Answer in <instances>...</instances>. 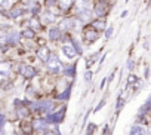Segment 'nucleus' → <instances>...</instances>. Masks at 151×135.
<instances>
[{
	"instance_id": "b1692460",
	"label": "nucleus",
	"mask_w": 151,
	"mask_h": 135,
	"mask_svg": "<svg viewBox=\"0 0 151 135\" xmlns=\"http://www.w3.org/2000/svg\"><path fill=\"white\" fill-rule=\"evenodd\" d=\"M22 14H24V9H19V8H18V9H12V11H11V18L15 19V18L21 17Z\"/></svg>"
},
{
	"instance_id": "7c9ffc66",
	"label": "nucleus",
	"mask_w": 151,
	"mask_h": 135,
	"mask_svg": "<svg viewBox=\"0 0 151 135\" xmlns=\"http://www.w3.org/2000/svg\"><path fill=\"white\" fill-rule=\"evenodd\" d=\"M133 65H135L133 59H129V61L126 62V70H127V71H132V70H133Z\"/></svg>"
},
{
	"instance_id": "f704fd0d",
	"label": "nucleus",
	"mask_w": 151,
	"mask_h": 135,
	"mask_svg": "<svg viewBox=\"0 0 151 135\" xmlns=\"http://www.w3.org/2000/svg\"><path fill=\"white\" fill-rule=\"evenodd\" d=\"M113 27H110V28H107V33H105V39H110L111 37V34H113Z\"/></svg>"
},
{
	"instance_id": "c756f323",
	"label": "nucleus",
	"mask_w": 151,
	"mask_h": 135,
	"mask_svg": "<svg viewBox=\"0 0 151 135\" xmlns=\"http://www.w3.org/2000/svg\"><path fill=\"white\" fill-rule=\"evenodd\" d=\"M6 40H8V34L5 31H0V45L6 43Z\"/></svg>"
},
{
	"instance_id": "bb28decb",
	"label": "nucleus",
	"mask_w": 151,
	"mask_h": 135,
	"mask_svg": "<svg viewBox=\"0 0 151 135\" xmlns=\"http://www.w3.org/2000/svg\"><path fill=\"white\" fill-rule=\"evenodd\" d=\"M34 34H36V33H34V30H30V28L22 31V36H24V37H27V39H33V37H34Z\"/></svg>"
},
{
	"instance_id": "c9c22d12",
	"label": "nucleus",
	"mask_w": 151,
	"mask_h": 135,
	"mask_svg": "<svg viewBox=\"0 0 151 135\" xmlns=\"http://www.w3.org/2000/svg\"><path fill=\"white\" fill-rule=\"evenodd\" d=\"M0 6L8 8V6H9V0H0Z\"/></svg>"
},
{
	"instance_id": "2eb2a0df",
	"label": "nucleus",
	"mask_w": 151,
	"mask_h": 135,
	"mask_svg": "<svg viewBox=\"0 0 151 135\" xmlns=\"http://www.w3.org/2000/svg\"><path fill=\"white\" fill-rule=\"evenodd\" d=\"M107 11H108V9H107V3L104 2V0H98V3L95 5V12H96L98 15H104Z\"/></svg>"
},
{
	"instance_id": "a211bd4d",
	"label": "nucleus",
	"mask_w": 151,
	"mask_h": 135,
	"mask_svg": "<svg viewBox=\"0 0 151 135\" xmlns=\"http://www.w3.org/2000/svg\"><path fill=\"white\" fill-rule=\"evenodd\" d=\"M11 73V64L2 62L0 64V76H8Z\"/></svg>"
},
{
	"instance_id": "6e6552de",
	"label": "nucleus",
	"mask_w": 151,
	"mask_h": 135,
	"mask_svg": "<svg viewBox=\"0 0 151 135\" xmlns=\"http://www.w3.org/2000/svg\"><path fill=\"white\" fill-rule=\"evenodd\" d=\"M89 0H76V11H77V14L89 12Z\"/></svg>"
},
{
	"instance_id": "5701e85b",
	"label": "nucleus",
	"mask_w": 151,
	"mask_h": 135,
	"mask_svg": "<svg viewBox=\"0 0 151 135\" xmlns=\"http://www.w3.org/2000/svg\"><path fill=\"white\" fill-rule=\"evenodd\" d=\"M89 18H91V12H83V14H79V21H80L82 24L88 22V21H89Z\"/></svg>"
},
{
	"instance_id": "1a4fd4ad",
	"label": "nucleus",
	"mask_w": 151,
	"mask_h": 135,
	"mask_svg": "<svg viewBox=\"0 0 151 135\" xmlns=\"http://www.w3.org/2000/svg\"><path fill=\"white\" fill-rule=\"evenodd\" d=\"M73 25H74V19H71V18H65V19H62V21L59 22L58 28H59L61 31H70V30L73 28Z\"/></svg>"
},
{
	"instance_id": "4468645a",
	"label": "nucleus",
	"mask_w": 151,
	"mask_h": 135,
	"mask_svg": "<svg viewBox=\"0 0 151 135\" xmlns=\"http://www.w3.org/2000/svg\"><path fill=\"white\" fill-rule=\"evenodd\" d=\"M50 55H52V53L49 52V49H47L46 46H42V48L37 51V56H39L42 61H45V62L49 59V56H50Z\"/></svg>"
},
{
	"instance_id": "ea45409f",
	"label": "nucleus",
	"mask_w": 151,
	"mask_h": 135,
	"mask_svg": "<svg viewBox=\"0 0 151 135\" xmlns=\"http://www.w3.org/2000/svg\"><path fill=\"white\" fill-rule=\"evenodd\" d=\"M0 28H2V25H0Z\"/></svg>"
},
{
	"instance_id": "7ed1b4c3",
	"label": "nucleus",
	"mask_w": 151,
	"mask_h": 135,
	"mask_svg": "<svg viewBox=\"0 0 151 135\" xmlns=\"http://www.w3.org/2000/svg\"><path fill=\"white\" fill-rule=\"evenodd\" d=\"M46 67H47V70H49L50 73H53V74L62 71V64H61L59 58H58L56 55H53V53H52V55L49 56V59L46 61Z\"/></svg>"
},
{
	"instance_id": "2f4dec72",
	"label": "nucleus",
	"mask_w": 151,
	"mask_h": 135,
	"mask_svg": "<svg viewBox=\"0 0 151 135\" xmlns=\"http://www.w3.org/2000/svg\"><path fill=\"white\" fill-rule=\"evenodd\" d=\"M91 80H92V71H86V73H85V82L89 83Z\"/></svg>"
},
{
	"instance_id": "9d476101",
	"label": "nucleus",
	"mask_w": 151,
	"mask_h": 135,
	"mask_svg": "<svg viewBox=\"0 0 151 135\" xmlns=\"http://www.w3.org/2000/svg\"><path fill=\"white\" fill-rule=\"evenodd\" d=\"M19 37H21V34H19L18 31L12 30V31L8 33V40H6V43H8V45H17V43H19Z\"/></svg>"
},
{
	"instance_id": "6ab92c4d",
	"label": "nucleus",
	"mask_w": 151,
	"mask_h": 135,
	"mask_svg": "<svg viewBox=\"0 0 151 135\" xmlns=\"http://www.w3.org/2000/svg\"><path fill=\"white\" fill-rule=\"evenodd\" d=\"M70 97H71V88H67L62 94H58V97H56V98H58L59 101H64V103H65V101H68V100H70Z\"/></svg>"
},
{
	"instance_id": "20e7f679",
	"label": "nucleus",
	"mask_w": 151,
	"mask_h": 135,
	"mask_svg": "<svg viewBox=\"0 0 151 135\" xmlns=\"http://www.w3.org/2000/svg\"><path fill=\"white\" fill-rule=\"evenodd\" d=\"M31 126H33V129H34V131L47 132V131H49V126H52V125L46 120V117H37V119H34V120H33Z\"/></svg>"
},
{
	"instance_id": "4c0bfd02",
	"label": "nucleus",
	"mask_w": 151,
	"mask_h": 135,
	"mask_svg": "<svg viewBox=\"0 0 151 135\" xmlns=\"http://www.w3.org/2000/svg\"><path fill=\"white\" fill-rule=\"evenodd\" d=\"M31 12H33V14H37V12H39V8H37V6H34V8L31 9Z\"/></svg>"
},
{
	"instance_id": "f8f14e48",
	"label": "nucleus",
	"mask_w": 151,
	"mask_h": 135,
	"mask_svg": "<svg viewBox=\"0 0 151 135\" xmlns=\"http://www.w3.org/2000/svg\"><path fill=\"white\" fill-rule=\"evenodd\" d=\"M62 52H64V55L68 59H73L76 55H77V52H76V49L73 48V45H64L62 46Z\"/></svg>"
},
{
	"instance_id": "58836bf2",
	"label": "nucleus",
	"mask_w": 151,
	"mask_h": 135,
	"mask_svg": "<svg viewBox=\"0 0 151 135\" xmlns=\"http://www.w3.org/2000/svg\"><path fill=\"white\" fill-rule=\"evenodd\" d=\"M147 132H148V135H151V125L148 126V131H147Z\"/></svg>"
},
{
	"instance_id": "4be33fe9",
	"label": "nucleus",
	"mask_w": 151,
	"mask_h": 135,
	"mask_svg": "<svg viewBox=\"0 0 151 135\" xmlns=\"http://www.w3.org/2000/svg\"><path fill=\"white\" fill-rule=\"evenodd\" d=\"M70 40H71V45H73V48L76 49V52H77V53H82V52H83V49H82V46L79 45V42H77V40H76L74 37H71Z\"/></svg>"
},
{
	"instance_id": "f257e3e1",
	"label": "nucleus",
	"mask_w": 151,
	"mask_h": 135,
	"mask_svg": "<svg viewBox=\"0 0 151 135\" xmlns=\"http://www.w3.org/2000/svg\"><path fill=\"white\" fill-rule=\"evenodd\" d=\"M30 110L39 114H50L55 111V103L53 101H37V103H30Z\"/></svg>"
},
{
	"instance_id": "f3484780",
	"label": "nucleus",
	"mask_w": 151,
	"mask_h": 135,
	"mask_svg": "<svg viewBox=\"0 0 151 135\" xmlns=\"http://www.w3.org/2000/svg\"><path fill=\"white\" fill-rule=\"evenodd\" d=\"M56 5H58L62 11H67V9H70V6L73 5V0H56Z\"/></svg>"
},
{
	"instance_id": "e433bc0d",
	"label": "nucleus",
	"mask_w": 151,
	"mask_h": 135,
	"mask_svg": "<svg viewBox=\"0 0 151 135\" xmlns=\"http://www.w3.org/2000/svg\"><path fill=\"white\" fill-rule=\"evenodd\" d=\"M31 27H34V28H39L40 25H39V22H37L36 19H33V21H31Z\"/></svg>"
},
{
	"instance_id": "9b49d317",
	"label": "nucleus",
	"mask_w": 151,
	"mask_h": 135,
	"mask_svg": "<svg viewBox=\"0 0 151 135\" xmlns=\"http://www.w3.org/2000/svg\"><path fill=\"white\" fill-rule=\"evenodd\" d=\"M129 135H148V132L144 129V126L135 123V125H132V128L129 131Z\"/></svg>"
},
{
	"instance_id": "ddd939ff",
	"label": "nucleus",
	"mask_w": 151,
	"mask_h": 135,
	"mask_svg": "<svg viewBox=\"0 0 151 135\" xmlns=\"http://www.w3.org/2000/svg\"><path fill=\"white\" fill-rule=\"evenodd\" d=\"M105 27H107V19H95V21L92 22V28L96 30L98 33H99V31H104Z\"/></svg>"
},
{
	"instance_id": "cd10ccee",
	"label": "nucleus",
	"mask_w": 151,
	"mask_h": 135,
	"mask_svg": "<svg viewBox=\"0 0 151 135\" xmlns=\"http://www.w3.org/2000/svg\"><path fill=\"white\" fill-rule=\"evenodd\" d=\"M45 135H61V132H59V129H58V125H53V129L45 132Z\"/></svg>"
},
{
	"instance_id": "f03ea898",
	"label": "nucleus",
	"mask_w": 151,
	"mask_h": 135,
	"mask_svg": "<svg viewBox=\"0 0 151 135\" xmlns=\"http://www.w3.org/2000/svg\"><path fill=\"white\" fill-rule=\"evenodd\" d=\"M65 111H67V105H62L59 110H55L53 113H50V114H47V116H45L46 117V120L53 126V125H59L64 119H65Z\"/></svg>"
},
{
	"instance_id": "39448f33",
	"label": "nucleus",
	"mask_w": 151,
	"mask_h": 135,
	"mask_svg": "<svg viewBox=\"0 0 151 135\" xmlns=\"http://www.w3.org/2000/svg\"><path fill=\"white\" fill-rule=\"evenodd\" d=\"M148 113H151V95L147 98V101L142 104V107H139V110H138V119H144Z\"/></svg>"
},
{
	"instance_id": "412c9836",
	"label": "nucleus",
	"mask_w": 151,
	"mask_h": 135,
	"mask_svg": "<svg viewBox=\"0 0 151 135\" xmlns=\"http://www.w3.org/2000/svg\"><path fill=\"white\" fill-rule=\"evenodd\" d=\"M96 126H98L96 123L89 122V123H88V126H86V131H85V132H86V135H93V134L96 132Z\"/></svg>"
},
{
	"instance_id": "dca6fc26",
	"label": "nucleus",
	"mask_w": 151,
	"mask_h": 135,
	"mask_svg": "<svg viewBox=\"0 0 151 135\" xmlns=\"http://www.w3.org/2000/svg\"><path fill=\"white\" fill-rule=\"evenodd\" d=\"M61 33H62V31H61L58 27H53V28L49 30V39H50L52 42H56V40L61 39Z\"/></svg>"
},
{
	"instance_id": "aec40b11",
	"label": "nucleus",
	"mask_w": 151,
	"mask_h": 135,
	"mask_svg": "<svg viewBox=\"0 0 151 135\" xmlns=\"http://www.w3.org/2000/svg\"><path fill=\"white\" fill-rule=\"evenodd\" d=\"M64 73H65L67 76H70V77H76V64L65 67V69H64Z\"/></svg>"
},
{
	"instance_id": "72a5a7b5",
	"label": "nucleus",
	"mask_w": 151,
	"mask_h": 135,
	"mask_svg": "<svg viewBox=\"0 0 151 135\" xmlns=\"http://www.w3.org/2000/svg\"><path fill=\"white\" fill-rule=\"evenodd\" d=\"M5 122H6V117H5V114H0V129H2V128L5 126Z\"/></svg>"
},
{
	"instance_id": "a878e982",
	"label": "nucleus",
	"mask_w": 151,
	"mask_h": 135,
	"mask_svg": "<svg viewBox=\"0 0 151 135\" xmlns=\"http://www.w3.org/2000/svg\"><path fill=\"white\" fill-rule=\"evenodd\" d=\"M43 18H45V19H43L45 22H53V21H55V15L50 14V12H46V14L43 15Z\"/></svg>"
},
{
	"instance_id": "423d86ee",
	"label": "nucleus",
	"mask_w": 151,
	"mask_h": 135,
	"mask_svg": "<svg viewBox=\"0 0 151 135\" xmlns=\"http://www.w3.org/2000/svg\"><path fill=\"white\" fill-rule=\"evenodd\" d=\"M18 71L25 77V79H33L34 76H36V70L33 69V67H30V65H25V64H21L19 65V69H18Z\"/></svg>"
},
{
	"instance_id": "c85d7f7f",
	"label": "nucleus",
	"mask_w": 151,
	"mask_h": 135,
	"mask_svg": "<svg viewBox=\"0 0 151 135\" xmlns=\"http://www.w3.org/2000/svg\"><path fill=\"white\" fill-rule=\"evenodd\" d=\"M105 104H107V100H105V98H102V100L99 101V104L95 107V110H93V111H95V113H98V111H99V110H101V108L105 105Z\"/></svg>"
},
{
	"instance_id": "393cba45",
	"label": "nucleus",
	"mask_w": 151,
	"mask_h": 135,
	"mask_svg": "<svg viewBox=\"0 0 151 135\" xmlns=\"http://www.w3.org/2000/svg\"><path fill=\"white\" fill-rule=\"evenodd\" d=\"M98 55H99V52H95V53H92V55L88 58V61H86V65H88V67H91V65H92V62H95V61L98 59Z\"/></svg>"
},
{
	"instance_id": "473e14b6",
	"label": "nucleus",
	"mask_w": 151,
	"mask_h": 135,
	"mask_svg": "<svg viewBox=\"0 0 151 135\" xmlns=\"http://www.w3.org/2000/svg\"><path fill=\"white\" fill-rule=\"evenodd\" d=\"M116 71H117V69H114V70L111 71V74L108 76V83H111V82L114 80V76H116Z\"/></svg>"
},
{
	"instance_id": "0eeeda50",
	"label": "nucleus",
	"mask_w": 151,
	"mask_h": 135,
	"mask_svg": "<svg viewBox=\"0 0 151 135\" xmlns=\"http://www.w3.org/2000/svg\"><path fill=\"white\" fill-rule=\"evenodd\" d=\"M98 37H99V33H98L96 30H93V28L86 30L85 34H83V39H85V42H86L88 45H91V43H93L95 40H98Z\"/></svg>"
}]
</instances>
